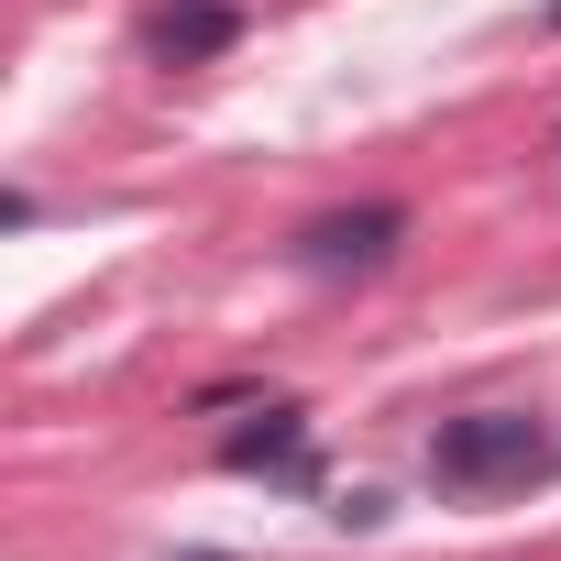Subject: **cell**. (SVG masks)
I'll list each match as a JSON object with an SVG mask.
<instances>
[{
	"label": "cell",
	"mask_w": 561,
	"mask_h": 561,
	"mask_svg": "<svg viewBox=\"0 0 561 561\" xmlns=\"http://www.w3.org/2000/svg\"><path fill=\"white\" fill-rule=\"evenodd\" d=\"M539 473H550V430L528 408H473V419H440V440H430L440 495H506V484H539Z\"/></svg>",
	"instance_id": "obj_1"
},
{
	"label": "cell",
	"mask_w": 561,
	"mask_h": 561,
	"mask_svg": "<svg viewBox=\"0 0 561 561\" xmlns=\"http://www.w3.org/2000/svg\"><path fill=\"white\" fill-rule=\"evenodd\" d=\"M397 231H408V209H331V220H309V231H298V264H309V275L386 264V253H397Z\"/></svg>",
	"instance_id": "obj_2"
},
{
	"label": "cell",
	"mask_w": 561,
	"mask_h": 561,
	"mask_svg": "<svg viewBox=\"0 0 561 561\" xmlns=\"http://www.w3.org/2000/svg\"><path fill=\"white\" fill-rule=\"evenodd\" d=\"M144 45H154V67H209V56L242 45V12L231 0H165V12L144 23Z\"/></svg>",
	"instance_id": "obj_3"
},
{
	"label": "cell",
	"mask_w": 561,
	"mask_h": 561,
	"mask_svg": "<svg viewBox=\"0 0 561 561\" xmlns=\"http://www.w3.org/2000/svg\"><path fill=\"white\" fill-rule=\"evenodd\" d=\"M220 462H231V473H287V484H298V473H309V419H298V408H264V430H231Z\"/></svg>",
	"instance_id": "obj_4"
},
{
	"label": "cell",
	"mask_w": 561,
	"mask_h": 561,
	"mask_svg": "<svg viewBox=\"0 0 561 561\" xmlns=\"http://www.w3.org/2000/svg\"><path fill=\"white\" fill-rule=\"evenodd\" d=\"M550 34H561V0H550Z\"/></svg>",
	"instance_id": "obj_5"
}]
</instances>
